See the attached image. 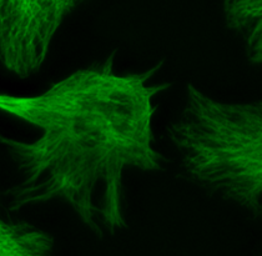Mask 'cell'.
Masks as SVG:
<instances>
[{"instance_id": "obj_3", "label": "cell", "mask_w": 262, "mask_h": 256, "mask_svg": "<svg viewBox=\"0 0 262 256\" xmlns=\"http://www.w3.org/2000/svg\"><path fill=\"white\" fill-rule=\"evenodd\" d=\"M225 27L262 75V0H222Z\"/></svg>"}, {"instance_id": "obj_1", "label": "cell", "mask_w": 262, "mask_h": 256, "mask_svg": "<svg viewBox=\"0 0 262 256\" xmlns=\"http://www.w3.org/2000/svg\"><path fill=\"white\" fill-rule=\"evenodd\" d=\"M164 60L135 72L116 69L115 51L33 95H0V110L24 124L29 139L2 136L15 183L11 211L62 204L98 236L127 229V172L160 173L166 156L154 135Z\"/></svg>"}, {"instance_id": "obj_4", "label": "cell", "mask_w": 262, "mask_h": 256, "mask_svg": "<svg viewBox=\"0 0 262 256\" xmlns=\"http://www.w3.org/2000/svg\"><path fill=\"white\" fill-rule=\"evenodd\" d=\"M53 249V236L28 221L0 223V256H51Z\"/></svg>"}, {"instance_id": "obj_2", "label": "cell", "mask_w": 262, "mask_h": 256, "mask_svg": "<svg viewBox=\"0 0 262 256\" xmlns=\"http://www.w3.org/2000/svg\"><path fill=\"white\" fill-rule=\"evenodd\" d=\"M88 0H0V60L25 79L41 69L61 25Z\"/></svg>"}]
</instances>
